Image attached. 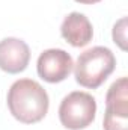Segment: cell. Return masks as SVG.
<instances>
[{
	"label": "cell",
	"instance_id": "8",
	"mask_svg": "<svg viewBox=\"0 0 128 130\" xmlns=\"http://www.w3.org/2000/svg\"><path fill=\"white\" fill-rule=\"evenodd\" d=\"M113 41L122 48L127 50V18H121L113 27Z\"/></svg>",
	"mask_w": 128,
	"mask_h": 130
},
{
	"label": "cell",
	"instance_id": "3",
	"mask_svg": "<svg viewBox=\"0 0 128 130\" xmlns=\"http://www.w3.org/2000/svg\"><path fill=\"white\" fill-rule=\"evenodd\" d=\"M96 113V101L88 92L72 91L59 106V120L69 130H83L89 127Z\"/></svg>",
	"mask_w": 128,
	"mask_h": 130
},
{
	"label": "cell",
	"instance_id": "2",
	"mask_svg": "<svg viewBox=\"0 0 128 130\" xmlns=\"http://www.w3.org/2000/svg\"><path fill=\"white\" fill-rule=\"evenodd\" d=\"M115 68L116 58L112 50L96 45L78 56L77 64L74 65V74L78 85L89 89H96L107 80Z\"/></svg>",
	"mask_w": 128,
	"mask_h": 130
},
{
	"label": "cell",
	"instance_id": "5",
	"mask_svg": "<svg viewBox=\"0 0 128 130\" xmlns=\"http://www.w3.org/2000/svg\"><path fill=\"white\" fill-rule=\"evenodd\" d=\"M74 62L69 53L62 48H48L38 58L36 70L42 80L48 83H59L71 74Z\"/></svg>",
	"mask_w": 128,
	"mask_h": 130
},
{
	"label": "cell",
	"instance_id": "4",
	"mask_svg": "<svg viewBox=\"0 0 128 130\" xmlns=\"http://www.w3.org/2000/svg\"><path fill=\"white\" fill-rule=\"evenodd\" d=\"M104 130H128V79L121 77L107 91Z\"/></svg>",
	"mask_w": 128,
	"mask_h": 130
},
{
	"label": "cell",
	"instance_id": "9",
	"mask_svg": "<svg viewBox=\"0 0 128 130\" xmlns=\"http://www.w3.org/2000/svg\"><path fill=\"white\" fill-rule=\"evenodd\" d=\"M77 3H81V5H94V3H98L101 0H75Z\"/></svg>",
	"mask_w": 128,
	"mask_h": 130
},
{
	"label": "cell",
	"instance_id": "1",
	"mask_svg": "<svg viewBox=\"0 0 128 130\" xmlns=\"http://www.w3.org/2000/svg\"><path fill=\"white\" fill-rule=\"evenodd\" d=\"M47 91L32 79H20L8 92V107L15 120L23 124L39 123L48 112Z\"/></svg>",
	"mask_w": 128,
	"mask_h": 130
},
{
	"label": "cell",
	"instance_id": "7",
	"mask_svg": "<svg viewBox=\"0 0 128 130\" xmlns=\"http://www.w3.org/2000/svg\"><path fill=\"white\" fill-rule=\"evenodd\" d=\"M60 33L65 41L69 42L72 47H84L92 41L94 29L84 14L71 12L62 21Z\"/></svg>",
	"mask_w": 128,
	"mask_h": 130
},
{
	"label": "cell",
	"instance_id": "6",
	"mask_svg": "<svg viewBox=\"0 0 128 130\" xmlns=\"http://www.w3.org/2000/svg\"><path fill=\"white\" fill-rule=\"evenodd\" d=\"M30 61L29 45L18 38H5L0 41V70L9 74L24 71Z\"/></svg>",
	"mask_w": 128,
	"mask_h": 130
}]
</instances>
